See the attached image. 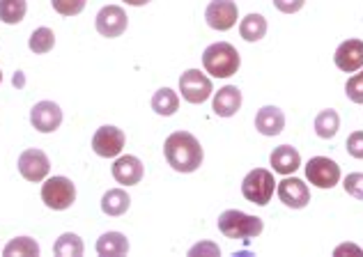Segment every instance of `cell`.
<instances>
[{
  "label": "cell",
  "instance_id": "1",
  "mask_svg": "<svg viewBox=\"0 0 363 257\" xmlns=\"http://www.w3.org/2000/svg\"><path fill=\"white\" fill-rule=\"evenodd\" d=\"M164 154L168 166L175 173H196L203 166L205 152L200 147L198 138L189 131H175L170 133L164 142Z\"/></svg>",
  "mask_w": 363,
  "mask_h": 257
},
{
  "label": "cell",
  "instance_id": "2",
  "mask_svg": "<svg viewBox=\"0 0 363 257\" xmlns=\"http://www.w3.org/2000/svg\"><path fill=\"white\" fill-rule=\"evenodd\" d=\"M242 64L240 51L228 42H216L212 46H207L203 53V67L207 74H212L214 79H230L237 74Z\"/></svg>",
  "mask_w": 363,
  "mask_h": 257
},
{
  "label": "cell",
  "instance_id": "3",
  "mask_svg": "<svg viewBox=\"0 0 363 257\" xmlns=\"http://www.w3.org/2000/svg\"><path fill=\"white\" fill-rule=\"evenodd\" d=\"M218 230H221L228 239H255L262 234L264 223L262 218L244 214L240 209H228L218 216Z\"/></svg>",
  "mask_w": 363,
  "mask_h": 257
},
{
  "label": "cell",
  "instance_id": "4",
  "mask_svg": "<svg viewBox=\"0 0 363 257\" xmlns=\"http://www.w3.org/2000/svg\"><path fill=\"white\" fill-rule=\"evenodd\" d=\"M274 188H276V179L269 170L264 168H255L251 170L244 182H242V195L248 200V202H253L257 207H264L272 202L274 198Z\"/></svg>",
  "mask_w": 363,
  "mask_h": 257
},
{
  "label": "cell",
  "instance_id": "5",
  "mask_svg": "<svg viewBox=\"0 0 363 257\" xmlns=\"http://www.w3.org/2000/svg\"><path fill=\"white\" fill-rule=\"evenodd\" d=\"M42 200L49 209L65 212L76 202V186L67 177H49L42 186Z\"/></svg>",
  "mask_w": 363,
  "mask_h": 257
},
{
  "label": "cell",
  "instance_id": "6",
  "mask_svg": "<svg viewBox=\"0 0 363 257\" xmlns=\"http://www.w3.org/2000/svg\"><path fill=\"white\" fill-rule=\"evenodd\" d=\"M306 177L318 188H333L340 182V166L327 156H313L306 164Z\"/></svg>",
  "mask_w": 363,
  "mask_h": 257
},
{
  "label": "cell",
  "instance_id": "7",
  "mask_svg": "<svg viewBox=\"0 0 363 257\" xmlns=\"http://www.w3.org/2000/svg\"><path fill=\"white\" fill-rule=\"evenodd\" d=\"M179 92L189 103H205L214 94V88L200 69H189L179 79Z\"/></svg>",
  "mask_w": 363,
  "mask_h": 257
},
{
  "label": "cell",
  "instance_id": "8",
  "mask_svg": "<svg viewBox=\"0 0 363 257\" xmlns=\"http://www.w3.org/2000/svg\"><path fill=\"white\" fill-rule=\"evenodd\" d=\"M205 18L207 25L214 28V30H230L240 18V9H237L235 0H212L205 9Z\"/></svg>",
  "mask_w": 363,
  "mask_h": 257
},
{
  "label": "cell",
  "instance_id": "9",
  "mask_svg": "<svg viewBox=\"0 0 363 257\" xmlns=\"http://www.w3.org/2000/svg\"><path fill=\"white\" fill-rule=\"evenodd\" d=\"M94 25H97V33L101 37H108V40H113V37H120L124 30H127L129 25V16L127 12H124L122 7L118 5H106L99 9L97 14V21H94Z\"/></svg>",
  "mask_w": 363,
  "mask_h": 257
},
{
  "label": "cell",
  "instance_id": "10",
  "mask_svg": "<svg viewBox=\"0 0 363 257\" xmlns=\"http://www.w3.org/2000/svg\"><path fill=\"white\" fill-rule=\"evenodd\" d=\"M49 170H51V161L42 149H26L23 154L18 156V173H21L28 182H35V184L44 182Z\"/></svg>",
  "mask_w": 363,
  "mask_h": 257
},
{
  "label": "cell",
  "instance_id": "11",
  "mask_svg": "<svg viewBox=\"0 0 363 257\" xmlns=\"http://www.w3.org/2000/svg\"><path fill=\"white\" fill-rule=\"evenodd\" d=\"M124 131L118 127H101L97 129V133L92 136V149L94 154H99L104 159H113L120 156V152L124 149Z\"/></svg>",
  "mask_w": 363,
  "mask_h": 257
},
{
  "label": "cell",
  "instance_id": "12",
  "mask_svg": "<svg viewBox=\"0 0 363 257\" xmlns=\"http://www.w3.org/2000/svg\"><path fill=\"white\" fill-rule=\"evenodd\" d=\"M276 191L281 202L290 209H303L311 202V188L297 177H285L283 182H276Z\"/></svg>",
  "mask_w": 363,
  "mask_h": 257
},
{
  "label": "cell",
  "instance_id": "13",
  "mask_svg": "<svg viewBox=\"0 0 363 257\" xmlns=\"http://www.w3.org/2000/svg\"><path fill=\"white\" fill-rule=\"evenodd\" d=\"M30 122L40 133H53L62 125V110L55 101H40L30 110Z\"/></svg>",
  "mask_w": 363,
  "mask_h": 257
},
{
  "label": "cell",
  "instance_id": "14",
  "mask_svg": "<svg viewBox=\"0 0 363 257\" xmlns=\"http://www.w3.org/2000/svg\"><path fill=\"white\" fill-rule=\"evenodd\" d=\"M333 60H336V67L340 72L345 74H354L363 67V42L361 40H347L342 42L338 49H336V55H333Z\"/></svg>",
  "mask_w": 363,
  "mask_h": 257
},
{
  "label": "cell",
  "instance_id": "15",
  "mask_svg": "<svg viewBox=\"0 0 363 257\" xmlns=\"http://www.w3.org/2000/svg\"><path fill=\"white\" fill-rule=\"evenodd\" d=\"M143 175H145V170H143V164L140 159L136 156H118L116 164H113V177H116V182L122 184V186H136L140 184Z\"/></svg>",
  "mask_w": 363,
  "mask_h": 257
},
{
  "label": "cell",
  "instance_id": "16",
  "mask_svg": "<svg viewBox=\"0 0 363 257\" xmlns=\"http://www.w3.org/2000/svg\"><path fill=\"white\" fill-rule=\"evenodd\" d=\"M212 108L218 118H233L237 110L242 108V92L235 85H225L218 92H214Z\"/></svg>",
  "mask_w": 363,
  "mask_h": 257
},
{
  "label": "cell",
  "instance_id": "17",
  "mask_svg": "<svg viewBox=\"0 0 363 257\" xmlns=\"http://www.w3.org/2000/svg\"><path fill=\"white\" fill-rule=\"evenodd\" d=\"M255 129L260 131L262 136H279L285 129V113L276 106L260 108L255 115Z\"/></svg>",
  "mask_w": 363,
  "mask_h": 257
},
{
  "label": "cell",
  "instance_id": "18",
  "mask_svg": "<svg viewBox=\"0 0 363 257\" xmlns=\"http://www.w3.org/2000/svg\"><path fill=\"white\" fill-rule=\"evenodd\" d=\"M272 168H274V173H279V175H292V173H297L299 166H301V156H299V152L290 147V145H281V147H276L272 152Z\"/></svg>",
  "mask_w": 363,
  "mask_h": 257
},
{
  "label": "cell",
  "instance_id": "19",
  "mask_svg": "<svg viewBox=\"0 0 363 257\" xmlns=\"http://www.w3.org/2000/svg\"><path fill=\"white\" fill-rule=\"evenodd\" d=\"M131 207V198L122 188H111L101 198V212L106 216H122L127 214Z\"/></svg>",
  "mask_w": 363,
  "mask_h": 257
},
{
  "label": "cell",
  "instance_id": "20",
  "mask_svg": "<svg viewBox=\"0 0 363 257\" xmlns=\"http://www.w3.org/2000/svg\"><path fill=\"white\" fill-rule=\"evenodd\" d=\"M97 253L101 257H118V255H127L129 253V241L127 236L120 232H106L99 236L97 241Z\"/></svg>",
  "mask_w": 363,
  "mask_h": 257
},
{
  "label": "cell",
  "instance_id": "21",
  "mask_svg": "<svg viewBox=\"0 0 363 257\" xmlns=\"http://www.w3.org/2000/svg\"><path fill=\"white\" fill-rule=\"evenodd\" d=\"M177 108H179L177 92H173L170 88H161L155 92V97H152V110H155L157 115L170 118V115H175Z\"/></svg>",
  "mask_w": 363,
  "mask_h": 257
},
{
  "label": "cell",
  "instance_id": "22",
  "mask_svg": "<svg viewBox=\"0 0 363 257\" xmlns=\"http://www.w3.org/2000/svg\"><path fill=\"white\" fill-rule=\"evenodd\" d=\"M240 35L246 42H260L267 35V18L262 14H248L240 23Z\"/></svg>",
  "mask_w": 363,
  "mask_h": 257
},
{
  "label": "cell",
  "instance_id": "23",
  "mask_svg": "<svg viewBox=\"0 0 363 257\" xmlns=\"http://www.w3.org/2000/svg\"><path fill=\"white\" fill-rule=\"evenodd\" d=\"M338 129H340V118H338L336 110L327 108V110H322L318 118H315V133H318V136L324 138V140L336 136Z\"/></svg>",
  "mask_w": 363,
  "mask_h": 257
},
{
  "label": "cell",
  "instance_id": "24",
  "mask_svg": "<svg viewBox=\"0 0 363 257\" xmlns=\"http://www.w3.org/2000/svg\"><path fill=\"white\" fill-rule=\"evenodd\" d=\"M5 257H37L40 255V244L30 236H16L12 239L3 251Z\"/></svg>",
  "mask_w": 363,
  "mask_h": 257
},
{
  "label": "cell",
  "instance_id": "25",
  "mask_svg": "<svg viewBox=\"0 0 363 257\" xmlns=\"http://www.w3.org/2000/svg\"><path fill=\"white\" fill-rule=\"evenodd\" d=\"M26 12H28L26 0H0V21L7 25L21 23Z\"/></svg>",
  "mask_w": 363,
  "mask_h": 257
},
{
  "label": "cell",
  "instance_id": "26",
  "mask_svg": "<svg viewBox=\"0 0 363 257\" xmlns=\"http://www.w3.org/2000/svg\"><path fill=\"white\" fill-rule=\"evenodd\" d=\"M53 253L58 257H81L83 255V241L79 234L65 232L53 246Z\"/></svg>",
  "mask_w": 363,
  "mask_h": 257
},
{
  "label": "cell",
  "instance_id": "27",
  "mask_svg": "<svg viewBox=\"0 0 363 257\" xmlns=\"http://www.w3.org/2000/svg\"><path fill=\"white\" fill-rule=\"evenodd\" d=\"M28 46H30V51L37 53V55H44L49 53L53 46H55V35L51 28H37L33 30L30 40H28Z\"/></svg>",
  "mask_w": 363,
  "mask_h": 257
},
{
  "label": "cell",
  "instance_id": "28",
  "mask_svg": "<svg viewBox=\"0 0 363 257\" xmlns=\"http://www.w3.org/2000/svg\"><path fill=\"white\" fill-rule=\"evenodd\" d=\"M85 3H88V0H51L53 9L58 14H62V16H76V14H81L83 9H85Z\"/></svg>",
  "mask_w": 363,
  "mask_h": 257
},
{
  "label": "cell",
  "instance_id": "29",
  "mask_svg": "<svg viewBox=\"0 0 363 257\" xmlns=\"http://www.w3.org/2000/svg\"><path fill=\"white\" fill-rule=\"evenodd\" d=\"M345 94L354 103H363V72H359V74L352 76V79H347Z\"/></svg>",
  "mask_w": 363,
  "mask_h": 257
},
{
  "label": "cell",
  "instance_id": "30",
  "mask_svg": "<svg viewBox=\"0 0 363 257\" xmlns=\"http://www.w3.org/2000/svg\"><path fill=\"white\" fill-rule=\"evenodd\" d=\"M342 186H345V193L357 198V200H363V173H352L345 177V182H342Z\"/></svg>",
  "mask_w": 363,
  "mask_h": 257
},
{
  "label": "cell",
  "instance_id": "31",
  "mask_svg": "<svg viewBox=\"0 0 363 257\" xmlns=\"http://www.w3.org/2000/svg\"><path fill=\"white\" fill-rule=\"evenodd\" d=\"M345 147L350 152V156L354 159H363V131H354L352 136L347 138Z\"/></svg>",
  "mask_w": 363,
  "mask_h": 257
},
{
  "label": "cell",
  "instance_id": "32",
  "mask_svg": "<svg viewBox=\"0 0 363 257\" xmlns=\"http://www.w3.org/2000/svg\"><path fill=\"white\" fill-rule=\"evenodd\" d=\"M306 5V0H274V7L283 14H294Z\"/></svg>",
  "mask_w": 363,
  "mask_h": 257
},
{
  "label": "cell",
  "instance_id": "33",
  "mask_svg": "<svg viewBox=\"0 0 363 257\" xmlns=\"http://www.w3.org/2000/svg\"><path fill=\"white\" fill-rule=\"evenodd\" d=\"M189 255L191 257H196V255H221V249H218L216 244H198L189 251Z\"/></svg>",
  "mask_w": 363,
  "mask_h": 257
},
{
  "label": "cell",
  "instance_id": "34",
  "mask_svg": "<svg viewBox=\"0 0 363 257\" xmlns=\"http://www.w3.org/2000/svg\"><path fill=\"white\" fill-rule=\"evenodd\" d=\"M345 253H350V255H361L363 251L359 249V246H354V244H342V246H338L336 251H333V255H345Z\"/></svg>",
  "mask_w": 363,
  "mask_h": 257
},
{
  "label": "cell",
  "instance_id": "35",
  "mask_svg": "<svg viewBox=\"0 0 363 257\" xmlns=\"http://www.w3.org/2000/svg\"><path fill=\"white\" fill-rule=\"evenodd\" d=\"M127 5H131V7H143V5H147L150 0H124Z\"/></svg>",
  "mask_w": 363,
  "mask_h": 257
},
{
  "label": "cell",
  "instance_id": "36",
  "mask_svg": "<svg viewBox=\"0 0 363 257\" xmlns=\"http://www.w3.org/2000/svg\"><path fill=\"white\" fill-rule=\"evenodd\" d=\"M0 81H3V72H0Z\"/></svg>",
  "mask_w": 363,
  "mask_h": 257
}]
</instances>
